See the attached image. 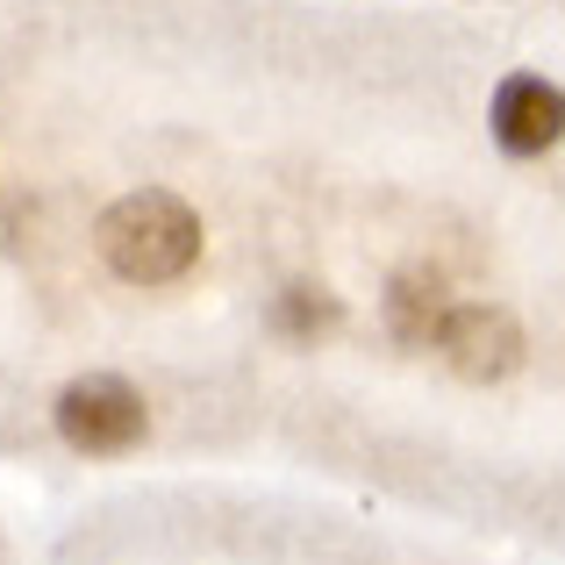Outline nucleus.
Masks as SVG:
<instances>
[{
    "label": "nucleus",
    "mask_w": 565,
    "mask_h": 565,
    "mask_svg": "<svg viewBox=\"0 0 565 565\" xmlns=\"http://www.w3.org/2000/svg\"><path fill=\"white\" fill-rule=\"evenodd\" d=\"M143 429H151V408H143L137 386L115 380V373H86L57 394V437L86 458L129 451V444H143Z\"/></svg>",
    "instance_id": "2"
},
{
    "label": "nucleus",
    "mask_w": 565,
    "mask_h": 565,
    "mask_svg": "<svg viewBox=\"0 0 565 565\" xmlns=\"http://www.w3.org/2000/svg\"><path fill=\"white\" fill-rule=\"evenodd\" d=\"M94 244L108 258L115 279L129 287H166V279L193 273L201 258V215L166 186H143V193H122L108 215L94 222Z\"/></svg>",
    "instance_id": "1"
},
{
    "label": "nucleus",
    "mask_w": 565,
    "mask_h": 565,
    "mask_svg": "<svg viewBox=\"0 0 565 565\" xmlns=\"http://www.w3.org/2000/svg\"><path fill=\"white\" fill-rule=\"evenodd\" d=\"M558 122H565V100L544 72H509L494 86V143L509 158H544L558 143Z\"/></svg>",
    "instance_id": "4"
},
{
    "label": "nucleus",
    "mask_w": 565,
    "mask_h": 565,
    "mask_svg": "<svg viewBox=\"0 0 565 565\" xmlns=\"http://www.w3.org/2000/svg\"><path fill=\"white\" fill-rule=\"evenodd\" d=\"M273 322L287 337H316V330H337V322H344V308H337V294H322V287H287L273 301Z\"/></svg>",
    "instance_id": "6"
},
{
    "label": "nucleus",
    "mask_w": 565,
    "mask_h": 565,
    "mask_svg": "<svg viewBox=\"0 0 565 565\" xmlns=\"http://www.w3.org/2000/svg\"><path fill=\"white\" fill-rule=\"evenodd\" d=\"M429 344L451 359V373L458 380H472V386H494V380H509L515 365H523V322L509 316V308H494V301H466V308H444V322H437V337Z\"/></svg>",
    "instance_id": "3"
},
{
    "label": "nucleus",
    "mask_w": 565,
    "mask_h": 565,
    "mask_svg": "<svg viewBox=\"0 0 565 565\" xmlns=\"http://www.w3.org/2000/svg\"><path fill=\"white\" fill-rule=\"evenodd\" d=\"M444 308H451V294H444L437 273H394V287H386V330H394V344H429L444 322Z\"/></svg>",
    "instance_id": "5"
}]
</instances>
